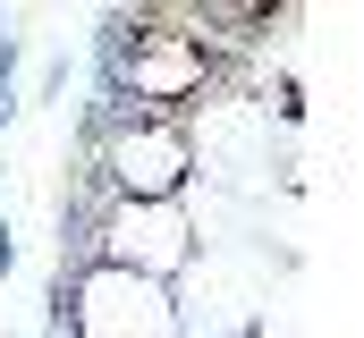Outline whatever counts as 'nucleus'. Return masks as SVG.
Instances as JSON below:
<instances>
[{
  "mask_svg": "<svg viewBox=\"0 0 364 338\" xmlns=\"http://www.w3.org/2000/svg\"><path fill=\"white\" fill-rule=\"evenodd\" d=\"M195 169H203V153H195L186 119H136V127L102 136V178L119 186V203H186Z\"/></svg>",
  "mask_w": 364,
  "mask_h": 338,
  "instance_id": "nucleus-1",
  "label": "nucleus"
},
{
  "mask_svg": "<svg viewBox=\"0 0 364 338\" xmlns=\"http://www.w3.org/2000/svg\"><path fill=\"white\" fill-rule=\"evenodd\" d=\"M68 338H186V313L170 288L102 262L85 279H68Z\"/></svg>",
  "mask_w": 364,
  "mask_h": 338,
  "instance_id": "nucleus-2",
  "label": "nucleus"
},
{
  "mask_svg": "<svg viewBox=\"0 0 364 338\" xmlns=\"http://www.w3.org/2000/svg\"><path fill=\"white\" fill-rule=\"evenodd\" d=\"M195 254H203V229H195L186 203H119L102 220V262L110 271H136L153 288H178L186 271H195Z\"/></svg>",
  "mask_w": 364,
  "mask_h": 338,
  "instance_id": "nucleus-3",
  "label": "nucleus"
},
{
  "mask_svg": "<svg viewBox=\"0 0 364 338\" xmlns=\"http://www.w3.org/2000/svg\"><path fill=\"white\" fill-rule=\"evenodd\" d=\"M51 93H68V60H43V77H34V102H51Z\"/></svg>",
  "mask_w": 364,
  "mask_h": 338,
  "instance_id": "nucleus-4",
  "label": "nucleus"
},
{
  "mask_svg": "<svg viewBox=\"0 0 364 338\" xmlns=\"http://www.w3.org/2000/svg\"><path fill=\"white\" fill-rule=\"evenodd\" d=\"M9 271H17V229L0 220V279H9Z\"/></svg>",
  "mask_w": 364,
  "mask_h": 338,
  "instance_id": "nucleus-5",
  "label": "nucleus"
}]
</instances>
